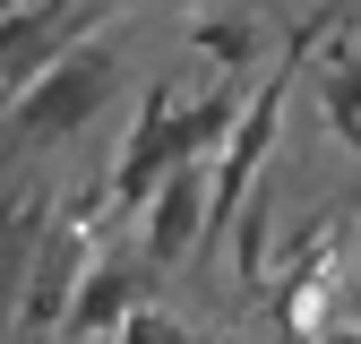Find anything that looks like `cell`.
<instances>
[{
  "label": "cell",
  "instance_id": "obj_1",
  "mask_svg": "<svg viewBox=\"0 0 361 344\" xmlns=\"http://www.w3.org/2000/svg\"><path fill=\"white\" fill-rule=\"evenodd\" d=\"M112 78H121V52H112V43H69L35 86H18L9 138L18 147H61V138H78V129L112 104Z\"/></svg>",
  "mask_w": 361,
  "mask_h": 344
},
{
  "label": "cell",
  "instance_id": "obj_2",
  "mask_svg": "<svg viewBox=\"0 0 361 344\" xmlns=\"http://www.w3.org/2000/svg\"><path fill=\"white\" fill-rule=\"evenodd\" d=\"M233 112H241V95H207V104H164V95H147L138 104V129H129V147H121V172H112V198L121 207H138L172 164H198L224 129H233Z\"/></svg>",
  "mask_w": 361,
  "mask_h": 344
},
{
  "label": "cell",
  "instance_id": "obj_3",
  "mask_svg": "<svg viewBox=\"0 0 361 344\" xmlns=\"http://www.w3.org/2000/svg\"><path fill=\"white\" fill-rule=\"evenodd\" d=\"M86 26H95V0H35V9H9L0 18V95L35 86L69 43H86Z\"/></svg>",
  "mask_w": 361,
  "mask_h": 344
},
{
  "label": "cell",
  "instance_id": "obj_4",
  "mask_svg": "<svg viewBox=\"0 0 361 344\" xmlns=\"http://www.w3.org/2000/svg\"><path fill=\"white\" fill-rule=\"evenodd\" d=\"M215 224V181H207V164H172L164 181L147 190V258L155 267H172V258H190Z\"/></svg>",
  "mask_w": 361,
  "mask_h": 344
},
{
  "label": "cell",
  "instance_id": "obj_5",
  "mask_svg": "<svg viewBox=\"0 0 361 344\" xmlns=\"http://www.w3.org/2000/svg\"><path fill=\"white\" fill-rule=\"evenodd\" d=\"M129 310H138V284H129V267H86V276H78V301H69V344L112 336Z\"/></svg>",
  "mask_w": 361,
  "mask_h": 344
},
{
  "label": "cell",
  "instance_id": "obj_6",
  "mask_svg": "<svg viewBox=\"0 0 361 344\" xmlns=\"http://www.w3.org/2000/svg\"><path fill=\"white\" fill-rule=\"evenodd\" d=\"M112 344H198V336L180 327L172 310H155V301H138V310H129V319L112 327Z\"/></svg>",
  "mask_w": 361,
  "mask_h": 344
},
{
  "label": "cell",
  "instance_id": "obj_7",
  "mask_svg": "<svg viewBox=\"0 0 361 344\" xmlns=\"http://www.w3.org/2000/svg\"><path fill=\"white\" fill-rule=\"evenodd\" d=\"M18 267H35V241H26V215H0V293L18 284Z\"/></svg>",
  "mask_w": 361,
  "mask_h": 344
},
{
  "label": "cell",
  "instance_id": "obj_8",
  "mask_svg": "<svg viewBox=\"0 0 361 344\" xmlns=\"http://www.w3.org/2000/svg\"><path fill=\"white\" fill-rule=\"evenodd\" d=\"M95 344H112V336H95Z\"/></svg>",
  "mask_w": 361,
  "mask_h": 344
}]
</instances>
